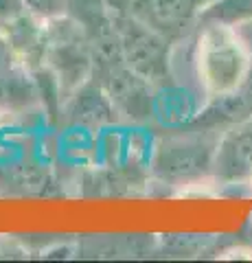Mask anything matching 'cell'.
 <instances>
[{
	"label": "cell",
	"mask_w": 252,
	"mask_h": 263,
	"mask_svg": "<svg viewBox=\"0 0 252 263\" xmlns=\"http://www.w3.org/2000/svg\"><path fill=\"white\" fill-rule=\"evenodd\" d=\"M252 68V55L235 24L202 20L195 42V77L208 99L235 97Z\"/></svg>",
	"instance_id": "cell-1"
},
{
	"label": "cell",
	"mask_w": 252,
	"mask_h": 263,
	"mask_svg": "<svg viewBox=\"0 0 252 263\" xmlns=\"http://www.w3.org/2000/svg\"><path fill=\"white\" fill-rule=\"evenodd\" d=\"M46 57L44 66L57 81L60 97L72 92L92 79V48L84 27L70 13L46 18Z\"/></svg>",
	"instance_id": "cell-2"
},
{
	"label": "cell",
	"mask_w": 252,
	"mask_h": 263,
	"mask_svg": "<svg viewBox=\"0 0 252 263\" xmlns=\"http://www.w3.org/2000/svg\"><path fill=\"white\" fill-rule=\"evenodd\" d=\"M108 5L125 64L138 77L149 81L151 86L167 84L171 79V70H169V46H171V42L153 29H149L147 24L136 20L125 9L112 3Z\"/></svg>",
	"instance_id": "cell-3"
},
{
	"label": "cell",
	"mask_w": 252,
	"mask_h": 263,
	"mask_svg": "<svg viewBox=\"0 0 252 263\" xmlns=\"http://www.w3.org/2000/svg\"><path fill=\"white\" fill-rule=\"evenodd\" d=\"M132 13L136 20L147 24L169 42H178L195 24L215 0H108Z\"/></svg>",
	"instance_id": "cell-4"
},
{
	"label": "cell",
	"mask_w": 252,
	"mask_h": 263,
	"mask_svg": "<svg viewBox=\"0 0 252 263\" xmlns=\"http://www.w3.org/2000/svg\"><path fill=\"white\" fill-rule=\"evenodd\" d=\"M217 149V147H215ZM215 149L200 143H171L165 145L156 158V174L165 180H191L213 171Z\"/></svg>",
	"instance_id": "cell-5"
},
{
	"label": "cell",
	"mask_w": 252,
	"mask_h": 263,
	"mask_svg": "<svg viewBox=\"0 0 252 263\" xmlns=\"http://www.w3.org/2000/svg\"><path fill=\"white\" fill-rule=\"evenodd\" d=\"M213 174L224 182L252 178V121L230 129L217 143Z\"/></svg>",
	"instance_id": "cell-6"
},
{
	"label": "cell",
	"mask_w": 252,
	"mask_h": 263,
	"mask_svg": "<svg viewBox=\"0 0 252 263\" xmlns=\"http://www.w3.org/2000/svg\"><path fill=\"white\" fill-rule=\"evenodd\" d=\"M202 20H219L228 24L252 20V0H215Z\"/></svg>",
	"instance_id": "cell-7"
},
{
	"label": "cell",
	"mask_w": 252,
	"mask_h": 263,
	"mask_svg": "<svg viewBox=\"0 0 252 263\" xmlns=\"http://www.w3.org/2000/svg\"><path fill=\"white\" fill-rule=\"evenodd\" d=\"M24 11H31L24 0H0V24L18 18Z\"/></svg>",
	"instance_id": "cell-8"
},
{
	"label": "cell",
	"mask_w": 252,
	"mask_h": 263,
	"mask_svg": "<svg viewBox=\"0 0 252 263\" xmlns=\"http://www.w3.org/2000/svg\"><path fill=\"white\" fill-rule=\"evenodd\" d=\"M13 66H18V62H15L13 51H11V46L7 44L5 35L0 33V72H3V70H9V68H13Z\"/></svg>",
	"instance_id": "cell-9"
}]
</instances>
